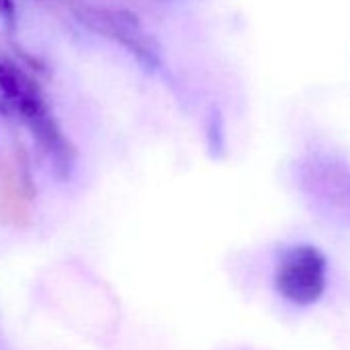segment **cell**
<instances>
[{
    "mask_svg": "<svg viewBox=\"0 0 350 350\" xmlns=\"http://www.w3.org/2000/svg\"><path fill=\"white\" fill-rule=\"evenodd\" d=\"M0 17L13 21V17H15V3L13 0H0Z\"/></svg>",
    "mask_w": 350,
    "mask_h": 350,
    "instance_id": "277c9868",
    "label": "cell"
},
{
    "mask_svg": "<svg viewBox=\"0 0 350 350\" xmlns=\"http://www.w3.org/2000/svg\"><path fill=\"white\" fill-rule=\"evenodd\" d=\"M325 258L311 245L293 247L276 270L278 293L295 305H311L325 291Z\"/></svg>",
    "mask_w": 350,
    "mask_h": 350,
    "instance_id": "7a4b0ae2",
    "label": "cell"
},
{
    "mask_svg": "<svg viewBox=\"0 0 350 350\" xmlns=\"http://www.w3.org/2000/svg\"><path fill=\"white\" fill-rule=\"evenodd\" d=\"M81 21L93 31L124 46L142 66L152 70L161 64V50L136 15L113 9H89Z\"/></svg>",
    "mask_w": 350,
    "mask_h": 350,
    "instance_id": "3957f363",
    "label": "cell"
},
{
    "mask_svg": "<svg viewBox=\"0 0 350 350\" xmlns=\"http://www.w3.org/2000/svg\"><path fill=\"white\" fill-rule=\"evenodd\" d=\"M0 97L21 116V122L40 148L52 159L54 167L68 175L75 161V150L70 148L68 138L58 126L38 85L9 60H0Z\"/></svg>",
    "mask_w": 350,
    "mask_h": 350,
    "instance_id": "6da1fadb",
    "label": "cell"
}]
</instances>
